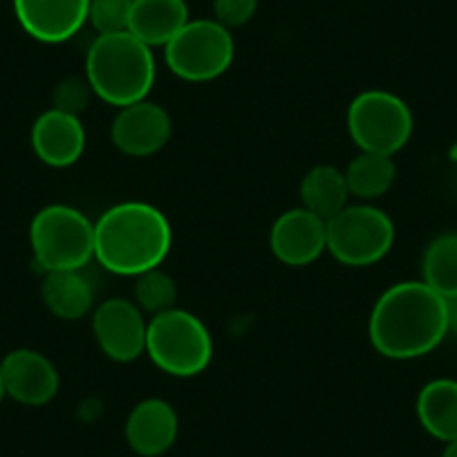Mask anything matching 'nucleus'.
Masks as SVG:
<instances>
[{"instance_id": "8", "label": "nucleus", "mask_w": 457, "mask_h": 457, "mask_svg": "<svg viewBox=\"0 0 457 457\" xmlns=\"http://www.w3.org/2000/svg\"><path fill=\"white\" fill-rule=\"evenodd\" d=\"M395 245V222L372 204H348L328 220V252L345 267H370Z\"/></svg>"}, {"instance_id": "20", "label": "nucleus", "mask_w": 457, "mask_h": 457, "mask_svg": "<svg viewBox=\"0 0 457 457\" xmlns=\"http://www.w3.org/2000/svg\"><path fill=\"white\" fill-rule=\"evenodd\" d=\"M343 175L348 182L350 195L359 197V200H377V197L386 195L395 184L397 166L390 155L361 151L350 162L348 169L343 170Z\"/></svg>"}, {"instance_id": "18", "label": "nucleus", "mask_w": 457, "mask_h": 457, "mask_svg": "<svg viewBox=\"0 0 457 457\" xmlns=\"http://www.w3.org/2000/svg\"><path fill=\"white\" fill-rule=\"evenodd\" d=\"M417 420L439 442L457 439V381L433 379L417 395Z\"/></svg>"}, {"instance_id": "15", "label": "nucleus", "mask_w": 457, "mask_h": 457, "mask_svg": "<svg viewBox=\"0 0 457 457\" xmlns=\"http://www.w3.org/2000/svg\"><path fill=\"white\" fill-rule=\"evenodd\" d=\"M179 420L175 408L164 399H144L130 411L126 420L129 446L142 457H160L175 444Z\"/></svg>"}, {"instance_id": "11", "label": "nucleus", "mask_w": 457, "mask_h": 457, "mask_svg": "<svg viewBox=\"0 0 457 457\" xmlns=\"http://www.w3.org/2000/svg\"><path fill=\"white\" fill-rule=\"evenodd\" d=\"M270 247L283 265H312L328 252V222L303 206L285 211L271 224Z\"/></svg>"}, {"instance_id": "23", "label": "nucleus", "mask_w": 457, "mask_h": 457, "mask_svg": "<svg viewBox=\"0 0 457 457\" xmlns=\"http://www.w3.org/2000/svg\"><path fill=\"white\" fill-rule=\"evenodd\" d=\"M130 12L133 0H90L87 23L95 28L96 37L129 32Z\"/></svg>"}, {"instance_id": "21", "label": "nucleus", "mask_w": 457, "mask_h": 457, "mask_svg": "<svg viewBox=\"0 0 457 457\" xmlns=\"http://www.w3.org/2000/svg\"><path fill=\"white\" fill-rule=\"evenodd\" d=\"M421 280L439 296H457V231L430 240L421 256Z\"/></svg>"}, {"instance_id": "5", "label": "nucleus", "mask_w": 457, "mask_h": 457, "mask_svg": "<svg viewBox=\"0 0 457 457\" xmlns=\"http://www.w3.org/2000/svg\"><path fill=\"white\" fill-rule=\"evenodd\" d=\"M146 354L162 372L187 379L209 368L213 338L195 314L173 307L148 320Z\"/></svg>"}, {"instance_id": "28", "label": "nucleus", "mask_w": 457, "mask_h": 457, "mask_svg": "<svg viewBox=\"0 0 457 457\" xmlns=\"http://www.w3.org/2000/svg\"><path fill=\"white\" fill-rule=\"evenodd\" d=\"M5 384H3V375H0V403H3V399H5Z\"/></svg>"}, {"instance_id": "25", "label": "nucleus", "mask_w": 457, "mask_h": 457, "mask_svg": "<svg viewBox=\"0 0 457 457\" xmlns=\"http://www.w3.org/2000/svg\"><path fill=\"white\" fill-rule=\"evenodd\" d=\"M258 0H213V14L220 25L236 29L247 25L256 16Z\"/></svg>"}, {"instance_id": "2", "label": "nucleus", "mask_w": 457, "mask_h": 457, "mask_svg": "<svg viewBox=\"0 0 457 457\" xmlns=\"http://www.w3.org/2000/svg\"><path fill=\"white\" fill-rule=\"evenodd\" d=\"M173 247L169 218L148 202H121L95 222V258L117 276L155 270Z\"/></svg>"}, {"instance_id": "19", "label": "nucleus", "mask_w": 457, "mask_h": 457, "mask_svg": "<svg viewBox=\"0 0 457 457\" xmlns=\"http://www.w3.org/2000/svg\"><path fill=\"white\" fill-rule=\"evenodd\" d=\"M348 197L350 191L345 175L332 164L314 166V169L307 170L301 182L303 209L312 211L325 222L348 206Z\"/></svg>"}, {"instance_id": "16", "label": "nucleus", "mask_w": 457, "mask_h": 457, "mask_svg": "<svg viewBox=\"0 0 457 457\" xmlns=\"http://www.w3.org/2000/svg\"><path fill=\"white\" fill-rule=\"evenodd\" d=\"M188 21L187 0H133L129 32L148 47H166Z\"/></svg>"}, {"instance_id": "24", "label": "nucleus", "mask_w": 457, "mask_h": 457, "mask_svg": "<svg viewBox=\"0 0 457 457\" xmlns=\"http://www.w3.org/2000/svg\"><path fill=\"white\" fill-rule=\"evenodd\" d=\"M90 95H92V87L86 79L70 77L56 86L54 95H52V99H54V105H52V108L63 110V112L77 114L79 117V114L87 108Z\"/></svg>"}, {"instance_id": "13", "label": "nucleus", "mask_w": 457, "mask_h": 457, "mask_svg": "<svg viewBox=\"0 0 457 457\" xmlns=\"http://www.w3.org/2000/svg\"><path fill=\"white\" fill-rule=\"evenodd\" d=\"M21 28L41 43H65L87 23L90 0H14Z\"/></svg>"}, {"instance_id": "3", "label": "nucleus", "mask_w": 457, "mask_h": 457, "mask_svg": "<svg viewBox=\"0 0 457 457\" xmlns=\"http://www.w3.org/2000/svg\"><path fill=\"white\" fill-rule=\"evenodd\" d=\"M155 56L153 47L130 32L101 34L86 54V81L92 95L114 108L148 99L155 86Z\"/></svg>"}, {"instance_id": "1", "label": "nucleus", "mask_w": 457, "mask_h": 457, "mask_svg": "<svg viewBox=\"0 0 457 457\" xmlns=\"http://www.w3.org/2000/svg\"><path fill=\"white\" fill-rule=\"evenodd\" d=\"M446 334V298L424 280H403L386 289L368 320L372 348L395 361L430 354Z\"/></svg>"}, {"instance_id": "4", "label": "nucleus", "mask_w": 457, "mask_h": 457, "mask_svg": "<svg viewBox=\"0 0 457 457\" xmlns=\"http://www.w3.org/2000/svg\"><path fill=\"white\" fill-rule=\"evenodd\" d=\"M34 262L43 271L83 270L95 258V222L68 204H50L29 224Z\"/></svg>"}, {"instance_id": "26", "label": "nucleus", "mask_w": 457, "mask_h": 457, "mask_svg": "<svg viewBox=\"0 0 457 457\" xmlns=\"http://www.w3.org/2000/svg\"><path fill=\"white\" fill-rule=\"evenodd\" d=\"M446 320H448V332L457 334V296L446 298Z\"/></svg>"}, {"instance_id": "12", "label": "nucleus", "mask_w": 457, "mask_h": 457, "mask_svg": "<svg viewBox=\"0 0 457 457\" xmlns=\"http://www.w3.org/2000/svg\"><path fill=\"white\" fill-rule=\"evenodd\" d=\"M0 375H3L7 397L32 408L50 403L61 386L54 363L46 354L29 348L12 350L0 361Z\"/></svg>"}, {"instance_id": "14", "label": "nucleus", "mask_w": 457, "mask_h": 457, "mask_svg": "<svg viewBox=\"0 0 457 457\" xmlns=\"http://www.w3.org/2000/svg\"><path fill=\"white\" fill-rule=\"evenodd\" d=\"M32 148L43 164L68 169L81 160L86 151V129L81 117L50 108L32 126Z\"/></svg>"}, {"instance_id": "27", "label": "nucleus", "mask_w": 457, "mask_h": 457, "mask_svg": "<svg viewBox=\"0 0 457 457\" xmlns=\"http://www.w3.org/2000/svg\"><path fill=\"white\" fill-rule=\"evenodd\" d=\"M442 457H457V439L446 442V446H444L442 451Z\"/></svg>"}, {"instance_id": "6", "label": "nucleus", "mask_w": 457, "mask_h": 457, "mask_svg": "<svg viewBox=\"0 0 457 457\" xmlns=\"http://www.w3.org/2000/svg\"><path fill=\"white\" fill-rule=\"evenodd\" d=\"M234 59V34L215 19L188 21L164 47V61L170 72L191 83L222 77Z\"/></svg>"}, {"instance_id": "17", "label": "nucleus", "mask_w": 457, "mask_h": 457, "mask_svg": "<svg viewBox=\"0 0 457 457\" xmlns=\"http://www.w3.org/2000/svg\"><path fill=\"white\" fill-rule=\"evenodd\" d=\"M41 298L56 319L79 320L92 310L95 287L83 276V270L47 271L41 285Z\"/></svg>"}, {"instance_id": "7", "label": "nucleus", "mask_w": 457, "mask_h": 457, "mask_svg": "<svg viewBox=\"0 0 457 457\" xmlns=\"http://www.w3.org/2000/svg\"><path fill=\"white\" fill-rule=\"evenodd\" d=\"M345 124L359 151L390 157L411 142L415 129L406 101L388 90H366L354 96Z\"/></svg>"}, {"instance_id": "10", "label": "nucleus", "mask_w": 457, "mask_h": 457, "mask_svg": "<svg viewBox=\"0 0 457 457\" xmlns=\"http://www.w3.org/2000/svg\"><path fill=\"white\" fill-rule=\"evenodd\" d=\"M173 124L155 101H137L126 108H120L110 126V139L114 148L129 157H151L169 144Z\"/></svg>"}, {"instance_id": "9", "label": "nucleus", "mask_w": 457, "mask_h": 457, "mask_svg": "<svg viewBox=\"0 0 457 457\" xmlns=\"http://www.w3.org/2000/svg\"><path fill=\"white\" fill-rule=\"evenodd\" d=\"M148 323L130 298H108L92 314V334L101 353L117 363H130L146 353Z\"/></svg>"}, {"instance_id": "22", "label": "nucleus", "mask_w": 457, "mask_h": 457, "mask_svg": "<svg viewBox=\"0 0 457 457\" xmlns=\"http://www.w3.org/2000/svg\"><path fill=\"white\" fill-rule=\"evenodd\" d=\"M133 294V301L137 303L139 310L157 316L162 312H169L175 307V301H178V283H175L173 276H169L160 267H155V270H148L137 276Z\"/></svg>"}]
</instances>
